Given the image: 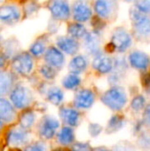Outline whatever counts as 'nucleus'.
<instances>
[{
	"label": "nucleus",
	"instance_id": "f257e3e1",
	"mask_svg": "<svg viewBox=\"0 0 150 151\" xmlns=\"http://www.w3.org/2000/svg\"><path fill=\"white\" fill-rule=\"evenodd\" d=\"M126 93L123 88L114 86L107 91H105L102 97V102L112 110H120L124 107L126 103Z\"/></svg>",
	"mask_w": 150,
	"mask_h": 151
},
{
	"label": "nucleus",
	"instance_id": "20e7f679",
	"mask_svg": "<svg viewBox=\"0 0 150 151\" xmlns=\"http://www.w3.org/2000/svg\"><path fill=\"white\" fill-rule=\"evenodd\" d=\"M131 19L137 34L140 36H148L150 34V18L138 9L131 12Z\"/></svg>",
	"mask_w": 150,
	"mask_h": 151
},
{
	"label": "nucleus",
	"instance_id": "9b49d317",
	"mask_svg": "<svg viewBox=\"0 0 150 151\" xmlns=\"http://www.w3.org/2000/svg\"><path fill=\"white\" fill-rule=\"evenodd\" d=\"M93 67L99 72V73L106 74L112 71L113 69V62L109 57L105 55H101L100 52L96 55L93 62Z\"/></svg>",
	"mask_w": 150,
	"mask_h": 151
},
{
	"label": "nucleus",
	"instance_id": "c03bdc74",
	"mask_svg": "<svg viewBox=\"0 0 150 151\" xmlns=\"http://www.w3.org/2000/svg\"><path fill=\"white\" fill-rule=\"evenodd\" d=\"M0 43H1V36H0Z\"/></svg>",
	"mask_w": 150,
	"mask_h": 151
},
{
	"label": "nucleus",
	"instance_id": "a211bd4d",
	"mask_svg": "<svg viewBox=\"0 0 150 151\" xmlns=\"http://www.w3.org/2000/svg\"><path fill=\"white\" fill-rule=\"evenodd\" d=\"M61 117L67 124L74 127L79 122V113L73 108H63L61 109Z\"/></svg>",
	"mask_w": 150,
	"mask_h": 151
},
{
	"label": "nucleus",
	"instance_id": "aec40b11",
	"mask_svg": "<svg viewBox=\"0 0 150 151\" xmlns=\"http://www.w3.org/2000/svg\"><path fill=\"white\" fill-rule=\"evenodd\" d=\"M14 82V76L6 71H0V97L9 91Z\"/></svg>",
	"mask_w": 150,
	"mask_h": 151
},
{
	"label": "nucleus",
	"instance_id": "f03ea898",
	"mask_svg": "<svg viewBox=\"0 0 150 151\" xmlns=\"http://www.w3.org/2000/svg\"><path fill=\"white\" fill-rule=\"evenodd\" d=\"M10 101L16 108L24 109L30 105L32 101V93L25 86H16L10 93Z\"/></svg>",
	"mask_w": 150,
	"mask_h": 151
},
{
	"label": "nucleus",
	"instance_id": "e433bc0d",
	"mask_svg": "<svg viewBox=\"0 0 150 151\" xmlns=\"http://www.w3.org/2000/svg\"><path fill=\"white\" fill-rule=\"evenodd\" d=\"M145 119L150 124V105H148L145 109Z\"/></svg>",
	"mask_w": 150,
	"mask_h": 151
},
{
	"label": "nucleus",
	"instance_id": "ddd939ff",
	"mask_svg": "<svg viewBox=\"0 0 150 151\" xmlns=\"http://www.w3.org/2000/svg\"><path fill=\"white\" fill-rule=\"evenodd\" d=\"M57 45L61 50L68 55H73L78 50V42L73 37H67V36H60L57 39Z\"/></svg>",
	"mask_w": 150,
	"mask_h": 151
},
{
	"label": "nucleus",
	"instance_id": "58836bf2",
	"mask_svg": "<svg viewBox=\"0 0 150 151\" xmlns=\"http://www.w3.org/2000/svg\"><path fill=\"white\" fill-rule=\"evenodd\" d=\"M92 151H109V150L104 147H97V148H94Z\"/></svg>",
	"mask_w": 150,
	"mask_h": 151
},
{
	"label": "nucleus",
	"instance_id": "dca6fc26",
	"mask_svg": "<svg viewBox=\"0 0 150 151\" xmlns=\"http://www.w3.org/2000/svg\"><path fill=\"white\" fill-rule=\"evenodd\" d=\"M16 110L14 106L5 99L0 98V119L6 122H11L16 119Z\"/></svg>",
	"mask_w": 150,
	"mask_h": 151
},
{
	"label": "nucleus",
	"instance_id": "ea45409f",
	"mask_svg": "<svg viewBox=\"0 0 150 151\" xmlns=\"http://www.w3.org/2000/svg\"><path fill=\"white\" fill-rule=\"evenodd\" d=\"M54 151H67V150H65V149H61V148H60V149H59V148H58V149H56V150H54Z\"/></svg>",
	"mask_w": 150,
	"mask_h": 151
},
{
	"label": "nucleus",
	"instance_id": "7c9ffc66",
	"mask_svg": "<svg viewBox=\"0 0 150 151\" xmlns=\"http://www.w3.org/2000/svg\"><path fill=\"white\" fill-rule=\"evenodd\" d=\"M136 8L143 14L150 12V0H137Z\"/></svg>",
	"mask_w": 150,
	"mask_h": 151
},
{
	"label": "nucleus",
	"instance_id": "7ed1b4c3",
	"mask_svg": "<svg viewBox=\"0 0 150 151\" xmlns=\"http://www.w3.org/2000/svg\"><path fill=\"white\" fill-rule=\"evenodd\" d=\"M131 44H132V38L126 30L118 28L113 32L110 42V45L113 47V50L117 52H124L130 47Z\"/></svg>",
	"mask_w": 150,
	"mask_h": 151
},
{
	"label": "nucleus",
	"instance_id": "79ce46f5",
	"mask_svg": "<svg viewBox=\"0 0 150 151\" xmlns=\"http://www.w3.org/2000/svg\"><path fill=\"white\" fill-rule=\"evenodd\" d=\"M126 1H128V2H130V1H133V0H126Z\"/></svg>",
	"mask_w": 150,
	"mask_h": 151
},
{
	"label": "nucleus",
	"instance_id": "0eeeda50",
	"mask_svg": "<svg viewBox=\"0 0 150 151\" xmlns=\"http://www.w3.org/2000/svg\"><path fill=\"white\" fill-rule=\"evenodd\" d=\"M59 127L60 123L55 117L50 115L44 116L39 124V134L44 139H52Z\"/></svg>",
	"mask_w": 150,
	"mask_h": 151
},
{
	"label": "nucleus",
	"instance_id": "c9c22d12",
	"mask_svg": "<svg viewBox=\"0 0 150 151\" xmlns=\"http://www.w3.org/2000/svg\"><path fill=\"white\" fill-rule=\"evenodd\" d=\"M113 151H135L134 148L126 144H118L117 146L114 147Z\"/></svg>",
	"mask_w": 150,
	"mask_h": 151
},
{
	"label": "nucleus",
	"instance_id": "37998d69",
	"mask_svg": "<svg viewBox=\"0 0 150 151\" xmlns=\"http://www.w3.org/2000/svg\"><path fill=\"white\" fill-rule=\"evenodd\" d=\"M22 1H24V2H26V1H28V0H22Z\"/></svg>",
	"mask_w": 150,
	"mask_h": 151
},
{
	"label": "nucleus",
	"instance_id": "2eb2a0df",
	"mask_svg": "<svg viewBox=\"0 0 150 151\" xmlns=\"http://www.w3.org/2000/svg\"><path fill=\"white\" fill-rule=\"evenodd\" d=\"M45 61L54 68H61L64 65V56L62 52L56 47H50L45 52Z\"/></svg>",
	"mask_w": 150,
	"mask_h": 151
},
{
	"label": "nucleus",
	"instance_id": "f8f14e48",
	"mask_svg": "<svg viewBox=\"0 0 150 151\" xmlns=\"http://www.w3.org/2000/svg\"><path fill=\"white\" fill-rule=\"evenodd\" d=\"M7 143L11 146H20L28 141V133L25 129H12L7 133Z\"/></svg>",
	"mask_w": 150,
	"mask_h": 151
},
{
	"label": "nucleus",
	"instance_id": "473e14b6",
	"mask_svg": "<svg viewBox=\"0 0 150 151\" xmlns=\"http://www.w3.org/2000/svg\"><path fill=\"white\" fill-rule=\"evenodd\" d=\"M88 131H90V134L93 137H98L102 132V127L98 123H90V127H88Z\"/></svg>",
	"mask_w": 150,
	"mask_h": 151
},
{
	"label": "nucleus",
	"instance_id": "39448f33",
	"mask_svg": "<svg viewBox=\"0 0 150 151\" xmlns=\"http://www.w3.org/2000/svg\"><path fill=\"white\" fill-rule=\"evenodd\" d=\"M12 69L21 75H28L33 69L32 57L28 52H21L12 60Z\"/></svg>",
	"mask_w": 150,
	"mask_h": 151
},
{
	"label": "nucleus",
	"instance_id": "a878e982",
	"mask_svg": "<svg viewBox=\"0 0 150 151\" xmlns=\"http://www.w3.org/2000/svg\"><path fill=\"white\" fill-rule=\"evenodd\" d=\"M47 99L54 105H59L64 99V93L63 91L58 88H52L48 91L47 93Z\"/></svg>",
	"mask_w": 150,
	"mask_h": 151
},
{
	"label": "nucleus",
	"instance_id": "cd10ccee",
	"mask_svg": "<svg viewBox=\"0 0 150 151\" xmlns=\"http://www.w3.org/2000/svg\"><path fill=\"white\" fill-rule=\"evenodd\" d=\"M44 50H45V44H44L43 41H36L31 45L30 48V52L35 57L41 56L44 52Z\"/></svg>",
	"mask_w": 150,
	"mask_h": 151
},
{
	"label": "nucleus",
	"instance_id": "1a4fd4ad",
	"mask_svg": "<svg viewBox=\"0 0 150 151\" xmlns=\"http://www.w3.org/2000/svg\"><path fill=\"white\" fill-rule=\"evenodd\" d=\"M20 10L14 5H4L0 7V22L14 24L20 20Z\"/></svg>",
	"mask_w": 150,
	"mask_h": 151
},
{
	"label": "nucleus",
	"instance_id": "72a5a7b5",
	"mask_svg": "<svg viewBox=\"0 0 150 151\" xmlns=\"http://www.w3.org/2000/svg\"><path fill=\"white\" fill-rule=\"evenodd\" d=\"M139 143H140V146L144 148L150 147V135H148V134L142 135L140 137V140H139Z\"/></svg>",
	"mask_w": 150,
	"mask_h": 151
},
{
	"label": "nucleus",
	"instance_id": "bb28decb",
	"mask_svg": "<svg viewBox=\"0 0 150 151\" xmlns=\"http://www.w3.org/2000/svg\"><path fill=\"white\" fill-rule=\"evenodd\" d=\"M80 83V78L77 76V74L72 73L70 75L66 76L63 80V86L64 88H68V90H73V88H77Z\"/></svg>",
	"mask_w": 150,
	"mask_h": 151
},
{
	"label": "nucleus",
	"instance_id": "49530a36",
	"mask_svg": "<svg viewBox=\"0 0 150 151\" xmlns=\"http://www.w3.org/2000/svg\"><path fill=\"white\" fill-rule=\"evenodd\" d=\"M0 2H2V0H0Z\"/></svg>",
	"mask_w": 150,
	"mask_h": 151
},
{
	"label": "nucleus",
	"instance_id": "393cba45",
	"mask_svg": "<svg viewBox=\"0 0 150 151\" xmlns=\"http://www.w3.org/2000/svg\"><path fill=\"white\" fill-rule=\"evenodd\" d=\"M124 124V119L120 115H114L110 118L108 124H107V132L108 133H114V132L120 129Z\"/></svg>",
	"mask_w": 150,
	"mask_h": 151
},
{
	"label": "nucleus",
	"instance_id": "4c0bfd02",
	"mask_svg": "<svg viewBox=\"0 0 150 151\" xmlns=\"http://www.w3.org/2000/svg\"><path fill=\"white\" fill-rule=\"evenodd\" d=\"M5 65V57L2 54H0V68H2Z\"/></svg>",
	"mask_w": 150,
	"mask_h": 151
},
{
	"label": "nucleus",
	"instance_id": "f704fd0d",
	"mask_svg": "<svg viewBox=\"0 0 150 151\" xmlns=\"http://www.w3.org/2000/svg\"><path fill=\"white\" fill-rule=\"evenodd\" d=\"M71 151H92L90 148V146L88 144L83 143H76L72 146Z\"/></svg>",
	"mask_w": 150,
	"mask_h": 151
},
{
	"label": "nucleus",
	"instance_id": "b1692460",
	"mask_svg": "<svg viewBox=\"0 0 150 151\" xmlns=\"http://www.w3.org/2000/svg\"><path fill=\"white\" fill-rule=\"evenodd\" d=\"M68 32L71 35V37L73 38H82L88 34L86 29L81 24H78V23H72L69 25Z\"/></svg>",
	"mask_w": 150,
	"mask_h": 151
},
{
	"label": "nucleus",
	"instance_id": "c85d7f7f",
	"mask_svg": "<svg viewBox=\"0 0 150 151\" xmlns=\"http://www.w3.org/2000/svg\"><path fill=\"white\" fill-rule=\"evenodd\" d=\"M145 106V99L143 96H137L133 99L132 103H131V107L132 109H134L135 111H140L141 109H143V107Z\"/></svg>",
	"mask_w": 150,
	"mask_h": 151
},
{
	"label": "nucleus",
	"instance_id": "2f4dec72",
	"mask_svg": "<svg viewBox=\"0 0 150 151\" xmlns=\"http://www.w3.org/2000/svg\"><path fill=\"white\" fill-rule=\"evenodd\" d=\"M24 151H46V148L43 143L36 142V143H33V144H31V145H28L26 148H25Z\"/></svg>",
	"mask_w": 150,
	"mask_h": 151
},
{
	"label": "nucleus",
	"instance_id": "6e6552de",
	"mask_svg": "<svg viewBox=\"0 0 150 151\" xmlns=\"http://www.w3.org/2000/svg\"><path fill=\"white\" fill-rule=\"evenodd\" d=\"M92 17V9L86 2L82 0L75 1L73 5V18L77 22H86Z\"/></svg>",
	"mask_w": 150,
	"mask_h": 151
},
{
	"label": "nucleus",
	"instance_id": "a18cd8bd",
	"mask_svg": "<svg viewBox=\"0 0 150 151\" xmlns=\"http://www.w3.org/2000/svg\"><path fill=\"white\" fill-rule=\"evenodd\" d=\"M0 151H1V145H0Z\"/></svg>",
	"mask_w": 150,
	"mask_h": 151
},
{
	"label": "nucleus",
	"instance_id": "6ab92c4d",
	"mask_svg": "<svg viewBox=\"0 0 150 151\" xmlns=\"http://www.w3.org/2000/svg\"><path fill=\"white\" fill-rule=\"evenodd\" d=\"M100 42L96 34H86L84 36V46L90 54L97 55L100 50Z\"/></svg>",
	"mask_w": 150,
	"mask_h": 151
},
{
	"label": "nucleus",
	"instance_id": "a19ab883",
	"mask_svg": "<svg viewBox=\"0 0 150 151\" xmlns=\"http://www.w3.org/2000/svg\"><path fill=\"white\" fill-rule=\"evenodd\" d=\"M2 124H3V123H2V120L0 119V129H1V127H2Z\"/></svg>",
	"mask_w": 150,
	"mask_h": 151
},
{
	"label": "nucleus",
	"instance_id": "4468645a",
	"mask_svg": "<svg viewBox=\"0 0 150 151\" xmlns=\"http://www.w3.org/2000/svg\"><path fill=\"white\" fill-rule=\"evenodd\" d=\"M128 61L132 67L139 70H145L149 65V57L143 52H133L130 54Z\"/></svg>",
	"mask_w": 150,
	"mask_h": 151
},
{
	"label": "nucleus",
	"instance_id": "9d476101",
	"mask_svg": "<svg viewBox=\"0 0 150 151\" xmlns=\"http://www.w3.org/2000/svg\"><path fill=\"white\" fill-rule=\"evenodd\" d=\"M95 102V95L90 90H80L74 98V105L77 108L88 109Z\"/></svg>",
	"mask_w": 150,
	"mask_h": 151
},
{
	"label": "nucleus",
	"instance_id": "423d86ee",
	"mask_svg": "<svg viewBox=\"0 0 150 151\" xmlns=\"http://www.w3.org/2000/svg\"><path fill=\"white\" fill-rule=\"evenodd\" d=\"M48 8L52 17L58 20H67L70 17V7L66 0H52Z\"/></svg>",
	"mask_w": 150,
	"mask_h": 151
},
{
	"label": "nucleus",
	"instance_id": "f3484780",
	"mask_svg": "<svg viewBox=\"0 0 150 151\" xmlns=\"http://www.w3.org/2000/svg\"><path fill=\"white\" fill-rule=\"evenodd\" d=\"M112 0H97L95 3V10L100 18L107 19L112 12Z\"/></svg>",
	"mask_w": 150,
	"mask_h": 151
},
{
	"label": "nucleus",
	"instance_id": "4be33fe9",
	"mask_svg": "<svg viewBox=\"0 0 150 151\" xmlns=\"http://www.w3.org/2000/svg\"><path fill=\"white\" fill-rule=\"evenodd\" d=\"M58 141L62 145H69L74 141V132L70 127H65L61 129L58 134Z\"/></svg>",
	"mask_w": 150,
	"mask_h": 151
},
{
	"label": "nucleus",
	"instance_id": "5701e85b",
	"mask_svg": "<svg viewBox=\"0 0 150 151\" xmlns=\"http://www.w3.org/2000/svg\"><path fill=\"white\" fill-rule=\"evenodd\" d=\"M35 120V114L33 111L31 110H27V111H24L20 116V125L21 127L27 129L29 127H32V124L34 123Z\"/></svg>",
	"mask_w": 150,
	"mask_h": 151
},
{
	"label": "nucleus",
	"instance_id": "412c9836",
	"mask_svg": "<svg viewBox=\"0 0 150 151\" xmlns=\"http://www.w3.org/2000/svg\"><path fill=\"white\" fill-rule=\"evenodd\" d=\"M86 66H88V62L83 56H76L71 60L70 64H69V69L72 73L77 74L84 71Z\"/></svg>",
	"mask_w": 150,
	"mask_h": 151
},
{
	"label": "nucleus",
	"instance_id": "c756f323",
	"mask_svg": "<svg viewBox=\"0 0 150 151\" xmlns=\"http://www.w3.org/2000/svg\"><path fill=\"white\" fill-rule=\"evenodd\" d=\"M40 73L43 75V77H45L46 79H52L56 76V71L54 70V67L50 65H44L41 66L40 68Z\"/></svg>",
	"mask_w": 150,
	"mask_h": 151
}]
</instances>
